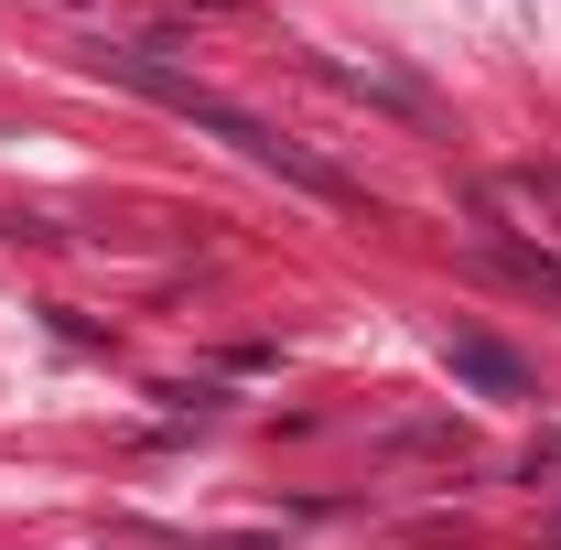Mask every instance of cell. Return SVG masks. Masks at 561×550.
Here are the masks:
<instances>
[{
    "mask_svg": "<svg viewBox=\"0 0 561 550\" xmlns=\"http://www.w3.org/2000/svg\"><path fill=\"white\" fill-rule=\"evenodd\" d=\"M496 271H507V280H529V291H551V302H561V249H529V238H496Z\"/></svg>",
    "mask_w": 561,
    "mask_h": 550,
    "instance_id": "3",
    "label": "cell"
},
{
    "mask_svg": "<svg viewBox=\"0 0 561 550\" xmlns=\"http://www.w3.org/2000/svg\"><path fill=\"white\" fill-rule=\"evenodd\" d=\"M443 367H454L476 400H529V389H540V378H529V356H507V345L476 335V324H454V335H443Z\"/></svg>",
    "mask_w": 561,
    "mask_h": 550,
    "instance_id": "2",
    "label": "cell"
},
{
    "mask_svg": "<svg viewBox=\"0 0 561 550\" xmlns=\"http://www.w3.org/2000/svg\"><path fill=\"white\" fill-rule=\"evenodd\" d=\"M98 76L108 87H130V98H151V108H173L184 130L227 140L249 173H271V184H291V195H324V206H356V184L324 162V151H302V140H280L271 119H249L238 98H216V87H195L184 66H162V55H140V44H98Z\"/></svg>",
    "mask_w": 561,
    "mask_h": 550,
    "instance_id": "1",
    "label": "cell"
}]
</instances>
